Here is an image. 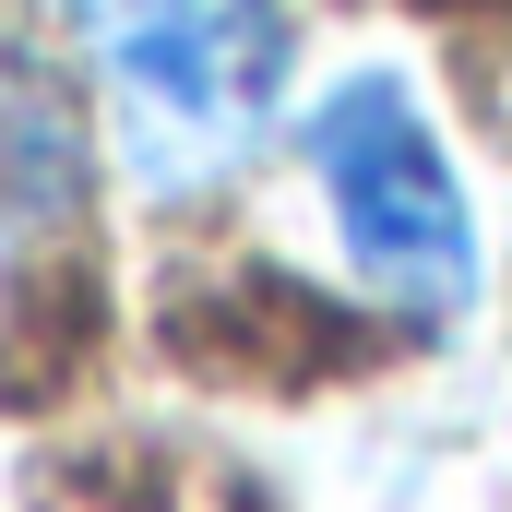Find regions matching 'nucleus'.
Instances as JSON below:
<instances>
[{"instance_id": "f257e3e1", "label": "nucleus", "mask_w": 512, "mask_h": 512, "mask_svg": "<svg viewBox=\"0 0 512 512\" xmlns=\"http://www.w3.org/2000/svg\"><path fill=\"white\" fill-rule=\"evenodd\" d=\"M143 191H203L274 131L286 96V12L274 0H60Z\"/></svg>"}, {"instance_id": "f03ea898", "label": "nucleus", "mask_w": 512, "mask_h": 512, "mask_svg": "<svg viewBox=\"0 0 512 512\" xmlns=\"http://www.w3.org/2000/svg\"><path fill=\"white\" fill-rule=\"evenodd\" d=\"M310 179L346 227L358 286L393 298L405 322H441L465 310L477 286V215H465V179L441 155V131L417 120V96L393 72H358L310 108Z\"/></svg>"}]
</instances>
